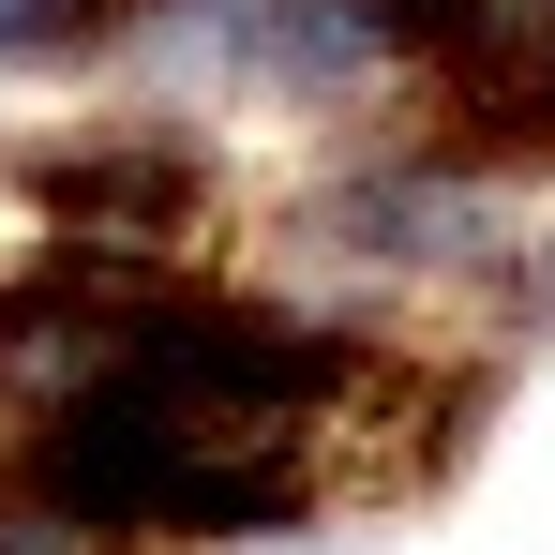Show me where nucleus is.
<instances>
[{
	"label": "nucleus",
	"instance_id": "f257e3e1",
	"mask_svg": "<svg viewBox=\"0 0 555 555\" xmlns=\"http://www.w3.org/2000/svg\"><path fill=\"white\" fill-rule=\"evenodd\" d=\"M0 195L46 225V241H91L120 271H225L241 241V181H225V135L195 105H76L61 135L0 151Z\"/></svg>",
	"mask_w": 555,
	"mask_h": 555
},
{
	"label": "nucleus",
	"instance_id": "f03ea898",
	"mask_svg": "<svg viewBox=\"0 0 555 555\" xmlns=\"http://www.w3.org/2000/svg\"><path fill=\"white\" fill-rule=\"evenodd\" d=\"M0 555H135V541H105V526L46 511V495H0Z\"/></svg>",
	"mask_w": 555,
	"mask_h": 555
},
{
	"label": "nucleus",
	"instance_id": "7ed1b4c3",
	"mask_svg": "<svg viewBox=\"0 0 555 555\" xmlns=\"http://www.w3.org/2000/svg\"><path fill=\"white\" fill-rule=\"evenodd\" d=\"M0 495H15V451H0Z\"/></svg>",
	"mask_w": 555,
	"mask_h": 555
}]
</instances>
